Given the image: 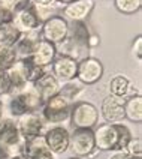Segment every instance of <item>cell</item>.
Here are the masks:
<instances>
[{"label": "cell", "mask_w": 142, "mask_h": 159, "mask_svg": "<svg viewBox=\"0 0 142 159\" xmlns=\"http://www.w3.org/2000/svg\"><path fill=\"white\" fill-rule=\"evenodd\" d=\"M12 24L15 26V29L19 33H27V32H32V30L41 27V23L36 18L35 12L32 9V5L27 6V8L15 11V17H14Z\"/></svg>", "instance_id": "16"}, {"label": "cell", "mask_w": 142, "mask_h": 159, "mask_svg": "<svg viewBox=\"0 0 142 159\" xmlns=\"http://www.w3.org/2000/svg\"><path fill=\"white\" fill-rule=\"evenodd\" d=\"M17 63L19 65V68H21V71H23V74H24V77H26L28 84L35 83L39 77H42L46 71H49V69H45V68L37 66L36 63L32 62V59H19V60H17Z\"/></svg>", "instance_id": "23"}, {"label": "cell", "mask_w": 142, "mask_h": 159, "mask_svg": "<svg viewBox=\"0 0 142 159\" xmlns=\"http://www.w3.org/2000/svg\"><path fill=\"white\" fill-rule=\"evenodd\" d=\"M15 123L24 140L42 137L48 128V123L41 113H24L15 119Z\"/></svg>", "instance_id": "6"}, {"label": "cell", "mask_w": 142, "mask_h": 159, "mask_svg": "<svg viewBox=\"0 0 142 159\" xmlns=\"http://www.w3.org/2000/svg\"><path fill=\"white\" fill-rule=\"evenodd\" d=\"M84 89H85V86L75 78V80H71V81H66V83H60L58 93L73 104L78 99V96L84 92Z\"/></svg>", "instance_id": "24"}, {"label": "cell", "mask_w": 142, "mask_h": 159, "mask_svg": "<svg viewBox=\"0 0 142 159\" xmlns=\"http://www.w3.org/2000/svg\"><path fill=\"white\" fill-rule=\"evenodd\" d=\"M73 0H57V3L60 5V6H64V5H67V3H71Z\"/></svg>", "instance_id": "39"}, {"label": "cell", "mask_w": 142, "mask_h": 159, "mask_svg": "<svg viewBox=\"0 0 142 159\" xmlns=\"http://www.w3.org/2000/svg\"><path fill=\"white\" fill-rule=\"evenodd\" d=\"M32 3H36V5H44V6H57V8H62L57 0H32Z\"/></svg>", "instance_id": "36"}, {"label": "cell", "mask_w": 142, "mask_h": 159, "mask_svg": "<svg viewBox=\"0 0 142 159\" xmlns=\"http://www.w3.org/2000/svg\"><path fill=\"white\" fill-rule=\"evenodd\" d=\"M69 150H72L73 156L76 158H88L94 156L96 149L94 144V135L93 129H73L71 132V144H69Z\"/></svg>", "instance_id": "5"}, {"label": "cell", "mask_w": 142, "mask_h": 159, "mask_svg": "<svg viewBox=\"0 0 142 159\" xmlns=\"http://www.w3.org/2000/svg\"><path fill=\"white\" fill-rule=\"evenodd\" d=\"M14 17H15V11L0 3V26H2V24L12 23V21H14Z\"/></svg>", "instance_id": "31"}, {"label": "cell", "mask_w": 142, "mask_h": 159, "mask_svg": "<svg viewBox=\"0 0 142 159\" xmlns=\"http://www.w3.org/2000/svg\"><path fill=\"white\" fill-rule=\"evenodd\" d=\"M67 159H82V158H76V156H72V158H67Z\"/></svg>", "instance_id": "41"}, {"label": "cell", "mask_w": 142, "mask_h": 159, "mask_svg": "<svg viewBox=\"0 0 142 159\" xmlns=\"http://www.w3.org/2000/svg\"><path fill=\"white\" fill-rule=\"evenodd\" d=\"M11 95V86H9L6 71H0V99Z\"/></svg>", "instance_id": "34"}, {"label": "cell", "mask_w": 142, "mask_h": 159, "mask_svg": "<svg viewBox=\"0 0 142 159\" xmlns=\"http://www.w3.org/2000/svg\"><path fill=\"white\" fill-rule=\"evenodd\" d=\"M114 6L123 15H135L141 11L142 0H114Z\"/></svg>", "instance_id": "26"}, {"label": "cell", "mask_w": 142, "mask_h": 159, "mask_svg": "<svg viewBox=\"0 0 142 159\" xmlns=\"http://www.w3.org/2000/svg\"><path fill=\"white\" fill-rule=\"evenodd\" d=\"M100 117L105 123H123L124 116V99L108 95L100 104Z\"/></svg>", "instance_id": "11"}, {"label": "cell", "mask_w": 142, "mask_h": 159, "mask_svg": "<svg viewBox=\"0 0 142 159\" xmlns=\"http://www.w3.org/2000/svg\"><path fill=\"white\" fill-rule=\"evenodd\" d=\"M18 60L14 45L0 44V71H8Z\"/></svg>", "instance_id": "25"}, {"label": "cell", "mask_w": 142, "mask_h": 159, "mask_svg": "<svg viewBox=\"0 0 142 159\" xmlns=\"http://www.w3.org/2000/svg\"><path fill=\"white\" fill-rule=\"evenodd\" d=\"M108 90H109V95L111 96H117L126 99L127 96H132L133 93V84L132 81L127 78L123 74H117L112 78L109 80L108 83Z\"/></svg>", "instance_id": "19"}, {"label": "cell", "mask_w": 142, "mask_h": 159, "mask_svg": "<svg viewBox=\"0 0 142 159\" xmlns=\"http://www.w3.org/2000/svg\"><path fill=\"white\" fill-rule=\"evenodd\" d=\"M0 3L11 9H14V11H18V9L30 6L32 5V0H0Z\"/></svg>", "instance_id": "32"}, {"label": "cell", "mask_w": 142, "mask_h": 159, "mask_svg": "<svg viewBox=\"0 0 142 159\" xmlns=\"http://www.w3.org/2000/svg\"><path fill=\"white\" fill-rule=\"evenodd\" d=\"M94 5H96L94 0H73L71 3L62 6L60 14L69 23H72V21H87V18L91 15V12L94 9Z\"/></svg>", "instance_id": "13"}, {"label": "cell", "mask_w": 142, "mask_h": 159, "mask_svg": "<svg viewBox=\"0 0 142 159\" xmlns=\"http://www.w3.org/2000/svg\"><path fill=\"white\" fill-rule=\"evenodd\" d=\"M55 57H57V48H55V45L48 42V41L41 39L37 42V45H36L35 51H33L30 59L37 66L45 68V69H49V66L53 65Z\"/></svg>", "instance_id": "15"}, {"label": "cell", "mask_w": 142, "mask_h": 159, "mask_svg": "<svg viewBox=\"0 0 142 159\" xmlns=\"http://www.w3.org/2000/svg\"><path fill=\"white\" fill-rule=\"evenodd\" d=\"M9 159H26V158L21 155V156H12V158H9Z\"/></svg>", "instance_id": "40"}, {"label": "cell", "mask_w": 142, "mask_h": 159, "mask_svg": "<svg viewBox=\"0 0 142 159\" xmlns=\"http://www.w3.org/2000/svg\"><path fill=\"white\" fill-rule=\"evenodd\" d=\"M41 39H42V36H41V30L39 29H35V30L27 32V33H21L18 41L14 44L18 60L19 59H30L33 51H35L36 45H37V42Z\"/></svg>", "instance_id": "14"}, {"label": "cell", "mask_w": 142, "mask_h": 159, "mask_svg": "<svg viewBox=\"0 0 142 159\" xmlns=\"http://www.w3.org/2000/svg\"><path fill=\"white\" fill-rule=\"evenodd\" d=\"M124 152L133 158H142V140L141 137H132L130 141L127 143Z\"/></svg>", "instance_id": "29"}, {"label": "cell", "mask_w": 142, "mask_h": 159, "mask_svg": "<svg viewBox=\"0 0 142 159\" xmlns=\"http://www.w3.org/2000/svg\"><path fill=\"white\" fill-rule=\"evenodd\" d=\"M96 149L100 152L118 150V129L117 123H102L93 129Z\"/></svg>", "instance_id": "9"}, {"label": "cell", "mask_w": 142, "mask_h": 159, "mask_svg": "<svg viewBox=\"0 0 142 159\" xmlns=\"http://www.w3.org/2000/svg\"><path fill=\"white\" fill-rule=\"evenodd\" d=\"M26 140L19 134L14 117H5L0 122V149L8 155L12 156H21L24 155Z\"/></svg>", "instance_id": "2"}, {"label": "cell", "mask_w": 142, "mask_h": 159, "mask_svg": "<svg viewBox=\"0 0 142 159\" xmlns=\"http://www.w3.org/2000/svg\"><path fill=\"white\" fill-rule=\"evenodd\" d=\"M132 56L136 59V62L141 63L142 62V36L138 35L133 39V44H132Z\"/></svg>", "instance_id": "33"}, {"label": "cell", "mask_w": 142, "mask_h": 159, "mask_svg": "<svg viewBox=\"0 0 142 159\" xmlns=\"http://www.w3.org/2000/svg\"><path fill=\"white\" fill-rule=\"evenodd\" d=\"M76 71H78V62L72 57L60 56V54H57L55 60L49 66V72L55 77L58 83H66V81L75 80Z\"/></svg>", "instance_id": "12"}, {"label": "cell", "mask_w": 142, "mask_h": 159, "mask_svg": "<svg viewBox=\"0 0 142 159\" xmlns=\"http://www.w3.org/2000/svg\"><path fill=\"white\" fill-rule=\"evenodd\" d=\"M108 159H142V158H133V156L127 155L124 150H114Z\"/></svg>", "instance_id": "35"}, {"label": "cell", "mask_w": 142, "mask_h": 159, "mask_svg": "<svg viewBox=\"0 0 142 159\" xmlns=\"http://www.w3.org/2000/svg\"><path fill=\"white\" fill-rule=\"evenodd\" d=\"M103 63L96 57H85L78 62L76 80L84 86H93L103 77Z\"/></svg>", "instance_id": "10"}, {"label": "cell", "mask_w": 142, "mask_h": 159, "mask_svg": "<svg viewBox=\"0 0 142 159\" xmlns=\"http://www.w3.org/2000/svg\"><path fill=\"white\" fill-rule=\"evenodd\" d=\"M99 42H100V41H99V36L97 35H93V33H91V35H90V38H88V48L91 50V48L97 47Z\"/></svg>", "instance_id": "37"}, {"label": "cell", "mask_w": 142, "mask_h": 159, "mask_svg": "<svg viewBox=\"0 0 142 159\" xmlns=\"http://www.w3.org/2000/svg\"><path fill=\"white\" fill-rule=\"evenodd\" d=\"M90 35H91V32H90L88 26L85 24V21H72V23H69V30H67L66 38L73 41L75 44H80L82 47L88 48Z\"/></svg>", "instance_id": "20"}, {"label": "cell", "mask_w": 142, "mask_h": 159, "mask_svg": "<svg viewBox=\"0 0 142 159\" xmlns=\"http://www.w3.org/2000/svg\"><path fill=\"white\" fill-rule=\"evenodd\" d=\"M117 129H118V150H124L126 146H127V143L130 141V138L133 137L132 132H130V129L123 123H117Z\"/></svg>", "instance_id": "30"}, {"label": "cell", "mask_w": 142, "mask_h": 159, "mask_svg": "<svg viewBox=\"0 0 142 159\" xmlns=\"http://www.w3.org/2000/svg\"><path fill=\"white\" fill-rule=\"evenodd\" d=\"M23 156L26 159H55V155L45 144L44 137L26 140V147H24Z\"/></svg>", "instance_id": "18"}, {"label": "cell", "mask_w": 142, "mask_h": 159, "mask_svg": "<svg viewBox=\"0 0 142 159\" xmlns=\"http://www.w3.org/2000/svg\"><path fill=\"white\" fill-rule=\"evenodd\" d=\"M124 116L127 120L133 123L142 122V96L141 93H135L124 99Z\"/></svg>", "instance_id": "21"}, {"label": "cell", "mask_w": 142, "mask_h": 159, "mask_svg": "<svg viewBox=\"0 0 142 159\" xmlns=\"http://www.w3.org/2000/svg\"><path fill=\"white\" fill-rule=\"evenodd\" d=\"M19 32H18L15 26L12 23L9 24H2L0 26V44H8V45H14L19 38Z\"/></svg>", "instance_id": "27"}, {"label": "cell", "mask_w": 142, "mask_h": 159, "mask_svg": "<svg viewBox=\"0 0 142 159\" xmlns=\"http://www.w3.org/2000/svg\"><path fill=\"white\" fill-rule=\"evenodd\" d=\"M32 9H33V12H35L36 18L39 20V23L42 24V23H45L46 20H49L51 17L60 14L58 9H62V8H57V6H44V5L32 3Z\"/></svg>", "instance_id": "28"}, {"label": "cell", "mask_w": 142, "mask_h": 159, "mask_svg": "<svg viewBox=\"0 0 142 159\" xmlns=\"http://www.w3.org/2000/svg\"><path fill=\"white\" fill-rule=\"evenodd\" d=\"M5 102H3V99H0V122L5 119Z\"/></svg>", "instance_id": "38"}, {"label": "cell", "mask_w": 142, "mask_h": 159, "mask_svg": "<svg viewBox=\"0 0 142 159\" xmlns=\"http://www.w3.org/2000/svg\"><path fill=\"white\" fill-rule=\"evenodd\" d=\"M42 137L45 140V144L48 146V149L53 152L54 155H63L69 150L71 132L66 126H63V125L48 126Z\"/></svg>", "instance_id": "7"}, {"label": "cell", "mask_w": 142, "mask_h": 159, "mask_svg": "<svg viewBox=\"0 0 142 159\" xmlns=\"http://www.w3.org/2000/svg\"><path fill=\"white\" fill-rule=\"evenodd\" d=\"M8 107L11 116L17 119L18 116L24 113H41L44 101L32 84H27L26 89L9 96Z\"/></svg>", "instance_id": "1"}, {"label": "cell", "mask_w": 142, "mask_h": 159, "mask_svg": "<svg viewBox=\"0 0 142 159\" xmlns=\"http://www.w3.org/2000/svg\"><path fill=\"white\" fill-rule=\"evenodd\" d=\"M99 108L88 101H76L72 104L69 122L73 129H94L99 125Z\"/></svg>", "instance_id": "3"}, {"label": "cell", "mask_w": 142, "mask_h": 159, "mask_svg": "<svg viewBox=\"0 0 142 159\" xmlns=\"http://www.w3.org/2000/svg\"><path fill=\"white\" fill-rule=\"evenodd\" d=\"M39 30H41V36L44 41L57 45L63 39H66L67 30H69V21L66 18H63L62 14H57L49 20H46L45 23H42Z\"/></svg>", "instance_id": "8"}, {"label": "cell", "mask_w": 142, "mask_h": 159, "mask_svg": "<svg viewBox=\"0 0 142 159\" xmlns=\"http://www.w3.org/2000/svg\"><path fill=\"white\" fill-rule=\"evenodd\" d=\"M32 86L35 87V90L39 93V96L42 98V101H48L49 98L55 96L60 90V83L55 80L53 74L49 71H46L39 78L36 80L35 83H32Z\"/></svg>", "instance_id": "17"}, {"label": "cell", "mask_w": 142, "mask_h": 159, "mask_svg": "<svg viewBox=\"0 0 142 159\" xmlns=\"http://www.w3.org/2000/svg\"><path fill=\"white\" fill-rule=\"evenodd\" d=\"M71 101H67L60 93H57L55 96L49 98L48 101L44 102L41 114L45 119V122L48 123V126H53V125H63L64 126V123H67L71 119Z\"/></svg>", "instance_id": "4"}, {"label": "cell", "mask_w": 142, "mask_h": 159, "mask_svg": "<svg viewBox=\"0 0 142 159\" xmlns=\"http://www.w3.org/2000/svg\"><path fill=\"white\" fill-rule=\"evenodd\" d=\"M6 77H8V81H9V86H11V95H14V93H18V92H21L23 89L27 87V80L24 77V74L21 71V68H19V65L15 62V65L12 66V68H9L8 71H6ZM9 95V96H11Z\"/></svg>", "instance_id": "22"}]
</instances>
